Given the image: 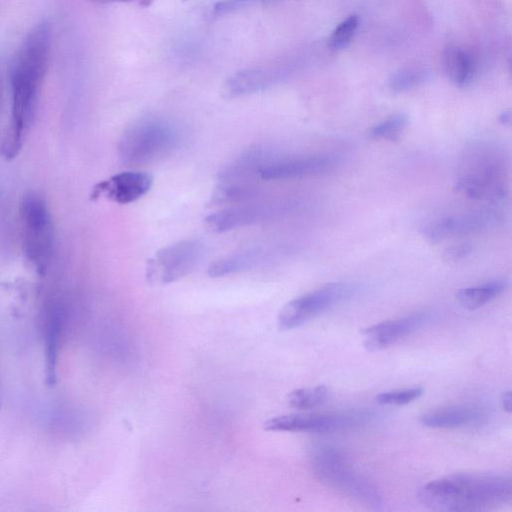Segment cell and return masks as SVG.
<instances>
[{"label":"cell","instance_id":"1","mask_svg":"<svg viewBox=\"0 0 512 512\" xmlns=\"http://www.w3.org/2000/svg\"><path fill=\"white\" fill-rule=\"evenodd\" d=\"M51 40L50 24L39 22L28 32L11 61V112L1 146V153L7 160L19 154L33 122L48 67Z\"/></svg>","mask_w":512,"mask_h":512},{"label":"cell","instance_id":"2","mask_svg":"<svg viewBox=\"0 0 512 512\" xmlns=\"http://www.w3.org/2000/svg\"><path fill=\"white\" fill-rule=\"evenodd\" d=\"M418 499L426 508L445 512L489 511L512 501V479L496 474H454L425 484Z\"/></svg>","mask_w":512,"mask_h":512},{"label":"cell","instance_id":"3","mask_svg":"<svg viewBox=\"0 0 512 512\" xmlns=\"http://www.w3.org/2000/svg\"><path fill=\"white\" fill-rule=\"evenodd\" d=\"M317 478L338 493L371 509H380L382 497L378 488L360 474L339 450L318 446L310 455Z\"/></svg>","mask_w":512,"mask_h":512},{"label":"cell","instance_id":"4","mask_svg":"<svg viewBox=\"0 0 512 512\" xmlns=\"http://www.w3.org/2000/svg\"><path fill=\"white\" fill-rule=\"evenodd\" d=\"M182 132L172 122L146 117L137 120L123 132L119 156L128 165H142L162 159L178 148Z\"/></svg>","mask_w":512,"mask_h":512},{"label":"cell","instance_id":"5","mask_svg":"<svg viewBox=\"0 0 512 512\" xmlns=\"http://www.w3.org/2000/svg\"><path fill=\"white\" fill-rule=\"evenodd\" d=\"M23 252L39 274H44L52 254L54 228L48 204L37 192L26 194L20 204Z\"/></svg>","mask_w":512,"mask_h":512},{"label":"cell","instance_id":"6","mask_svg":"<svg viewBox=\"0 0 512 512\" xmlns=\"http://www.w3.org/2000/svg\"><path fill=\"white\" fill-rule=\"evenodd\" d=\"M356 288L349 283H329L287 302L279 311L277 322L281 330L302 326L330 307L349 299Z\"/></svg>","mask_w":512,"mask_h":512},{"label":"cell","instance_id":"7","mask_svg":"<svg viewBox=\"0 0 512 512\" xmlns=\"http://www.w3.org/2000/svg\"><path fill=\"white\" fill-rule=\"evenodd\" d=\"M204 253L203 243L194 239L163 247L148 260L146 278L156 284L175 282L189 274L199 264Z\"/></svg>","mask_w":512,"mask_h":512},{"label":"cell","instance_id":"8","mask_svg":"<svg viewBox=\"0 0 512 512\" xmlns=\"http://www.w3.org/2000/svg\"><path fill=\"white\" fill-rule=\"evenodd\" d=\"M371 415L364 411L329 414H285L268 419L267 431L327 433L346 430L366 422Z\"/></svg>","mask_w":512,"mask_h":512},{"label":"cell","instance_id":"9","mask_svg":"<svg viewBox=\"0 0 512 512\" xmlns=\"http://www.w3.org/2000/svg\"><path fill=\"white\" fill-rule=\"evenodd\" d=\"M333 160L327 156H280L269 153L258 171L263 180H281L323 173L333 166Z\"/></svg>","mask_w":512,"mask_h":512},{"label":"cell","instance_id":"10","mask_svg":"<svg viewBox=\"0 0 512 512\" xmlns=\"http://www.w3.org/2000/svg\"><path fill=\"white\" fill-rule=\"evenodd\" d=\"M153 177L142 171H123L97 183L92 198L104 197L118 204H129L143 197L152 187Z\"/></svg>","mask_w":512,"mask_h":512},{"label":"cell","instance_id":"11","mask_svg":"<svg viewBox=\"0 0 512 512\" xmlns=\"http://www.w3.org/2000/svg\"><path fill=\"white\" fill-rule=\"evenodd\" d=\"M428 320V313H414L369 326L362 331L363 345L371 352L385 349L415 332Z\"/></svg>","mask_w":512,"mask_h":512},{"label":"cell","instance_id":"12","mask_svg":"<svg viewBox=\"0 0 512 512\" xmlns=\"http://www.w3.org/2000/svg\"><path fill=\"white\" fill-rule=\"evenodd\" d=\"M275 213L271 204H242L208 215L205 223L210 230L222 233L266 221Z\"/></svg>","mask_w":512,"mask_h":512},{"label":"cell","instance_id":"13","mask_svg":"<svg viewBox=\"0 0 512 512\" xmlns=\"http://www.w3.org/2000/svg\"><path fill=\"white\" fill-rule=\"evenodd\" d=\"M62 322V307L57 302L51 303L46 312L44 328L45 378L49 386H54L57 382Z\"/></svg>","mask_w":512,"mask_h":512},{"label":"cell","instance_id":"14","mask_svg":"<svg viewBox=\"0 0 512 512\" xmlns=\"http://www.w3.org/2000/svg\"><path fill=\"white\" fill-rule=\"evenodd\" d=\"M485 414L474 406H453L424 413L420 422L430 428L455 429L480 424Z\"/></svg>","mask_w":512,"mask_h":512},{"label":"cell","instance_id":"15","mask_svg":"<svg viewBox=\"0 0 512 512\" xmlns=\"http://www.w3.org/2000/svg\"><path fill=\"white\" fill-rule=\"evenodd\" d=\"M268 254V250L262 245L233 252L211 263L208 267V275L210 277H224L251 270L264 263Z\"/></svg>","mask_w":512,"mask_h":512},{"label":"cell","instance_id":"16","mask_svg":"<svg viewBox=\"0 0 512 512\" xmlns=\"http://www.w3.org/2000/svg\"><path fill=\"white\" fill-rule=\"evenodd\" d=\"M273 81L271 70L256 67L234 73L227 79L225 89L233 96L247 95L265 89Z\"/></svg>","mask_w":512,"mask_h":512},{"label":"cell","instance_id":"17","mask_svg":"<svg viewBox=\"0 0 512 512\" xmlns=\"http://www.w3.org/2000/svg\"><path fill=\"white\" fill-rule=\"evenodd\" d=\"M445 71L450 80L459 87L470 84L474 76V64L465 50L449 46L444 53Z\"/></svg>","mask_w":512,"mask_h":512},{"label":"cell","instance_id":"18","mask_svg":"<svg viewBox=\"0 0 512 512\" xmlns=\"http://www.w3.org/2000/svg\"><path fill=\"white\" fill-rule=\"evenodd\" d=\"M508 284L505 280H494L482 285L460 289L456 298L468 310H475L502 294Z\"/></svg>","mask_w":512,"mask_h":512},{"label":"cell","instance_id":"19","mask_svg":"<svg viewBox=\"0 0 512 512\" xmlns=\"http://www.w3.org/2000/svg\"><path fill=\"white\" fill-rule=\"evenodd\" d=\"M258 187L252 181H220L211 196L213 205L240 204L253 198Z\"/></svg>","mask_w":512,"mask_h":512},{"label":"cell","instance_id":"20","mask_svg":"<svg viewBox=\"0 0 512 512\" xmlns=\"http://www.w3.org/2000/svg\"><path fill=\"white\" fill-rule=\"evenodd\" d=\"M329 397V389L324 385L300 388L287 396L288 404L298 410H308L324 404Z\"/></svg>","mask_w":512,"mask_h":512},{"label":"cell","instance_id":"21","mask_svg":"<svg viewBox=\"0 0 512 512\" xmlns=\"http://www.w3.org/2000/svg\"><path fill=\"white\" fill-rule=\"evenodd\" d=\"M429 77V71L423 67H406L392 75L389 88L396 93L405 92L423 84Z\"/></svg>","mask_w":512,"mask_h":512},{"label":"cell","instance_id":"22","mask_svg":"<svg viewBox=\"0 0 512 512\" xmlns=\"http://www.w3.org/2000/svg\"><path fill=\"white\" fill-rule=\"evenodd\" d=\"M408 124V117L404 113H395L372 126L368 130L371 139H386L396 141Z\"/></svg>","mask_w":512,"mask_h":512},{"label":"cell","instance_id":"23","mask_svg":"<svg viewBox=\"0 0 512 512\" xmlns=\"http://www.w3.org/2000/svg\"><path fill=\"white\" fill-rule=\"evenodd\" d=\"M358 24L359 18L355 14L349 15L341 21L329 37V46L336 50L347 47L357 30Z\"/></svg>","mask_w":512,"mask_h":512},{"label":"cell","instance_id":"24","mask_svg":"<svg viewBox=\"0 0 512 512\" xmlns=\"http://www.w3.org/2000/svg\"><path fill=\"white\" fill-rule=\"evenodd\" d=\"M423 393L422 387L385 391L376 396V402L381 405L401 406L417 400Z\"/></svg>","mask_w":512,"mask_h":512},{"label":"cell","instance_id":"25","mask_svg":"<svg viewBox=\"0 0 512 512\" xmlns=\"http://www.w3.org/2000/svg\"><path fill=\"white\" fill-rule=\"evenodd\" d=\"M244 0H225L215 4L214 12L216 14H224L239 7Z\"/></svg>","mask_w":512,"mask_h":512},{"label":"cell","instance_id":"26","mask_svg":"<svg viewBox=\"0 0 512 512\" xmlns=\"http://www.w3.org/2000/svg\"><path fill=\"white\" fill-rule=\"evenodd\" d=\"M470 249L471 248L466 244L454 246L447 250V252H446L447 258L452 259V260L460 259L463 256H465L467 253H469Z\"/></svg>","mask_w":512,"mask_h":512},{"label":"cell","instance_id":"27","mask_svg":"<svg viewBox=\"0 0 512 512\" xmlns=\"http://www.w3.org/2000/svg\"><path fill=\"white\" fill-rule=\"evenodd\" d=\"M511 392L510 391H505L503 394H502V397H501V403H502V406L504 408L505 411H507L508 413L511 412L512 410V400H511Z\"/></svg>","mask_w":512,"mask_h":512},{"label":"cell","instance_id":"28","mask_svg":"<svg viewBox=\"0 0 512 512\" xmlns=\"http://www.w3.org/2000/svg\"><path fill=\"white\" fill-rule=\"evenodd\" d=\"M97 4H109V3H115V2H127L131 0H90Z\"/></svg>","mask_w":512,"mask_h":512},{"label":"cell","instance_id":"29","mask_svg":"<svg viewBox=\"0 0 512 512\" xmlns=\"http://www.w3.org/2000/svg\"><path fill=\"white\" fill-rule=\"evenodd\" d=\"M510 119H511V116H510V112L509 111H506L504 112L501 116H500V120L502 123L504 124H508L510 122Z\"/></svg>","mask_w":512,"mask_h":512},{"label":"cell","instance_id":"30","mask_svg":"<svg viewBox=\"0 0 512 512\" xmlns=\"http://www.w3.org/2000/svg\"><path fill=\"white\" fill-rule=\"evenodd\" d=\"M151 2H152V0H140V3H141L143 6H148Z\"/></svg>","mask_w":512,"mask_h":512},{"label":"cell","instance_id":"31","mask_svg":"<svg viewBox=\"0 0 512 512\" xmlns=\"http://www.w3.org/2000/svg\"><path fill=\"white\" fill-rule=\"evenodd\" d=\"M0 406H1V392H0Z\"/></svg>","mask_w":512,"mask_h":512}]
</instances>
